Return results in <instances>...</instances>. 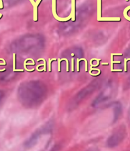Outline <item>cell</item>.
Wrapping results in <instances>:
<instances>
[{
  "instance_id": "cell-1",
  "label": "cell",
  "mask_w": 130,
  "mask_h": 151,
  "mask_svg": "<svg viewBox=\"0 0 130 151\" xmlns=\"http://www.w3.org/2000/svg\"><path fill=\"white\" fill-rule=\"evenodd\" d=\"M75 0L72 1V12L70 13V15L72 17V20L75 21Z\"/></svg>"
},
{
  "instance_id": "cell-2",
  "label": "cell",
  "mask_w": 130,
  "mask_h": 151,
  "mask_svg": "<svg viewBox=\"0 0 130 151\" xmlns=\"http://www.w3.org/2000/svg\"><path fill=\"white\" fill-rule=\"evenodd\" d=\"M101 0H98V19L100 18L101 17Z\"/></svg>"
},
{
  "instance_id": "cell-3",
  "label": "cell",
  "mask_w": 130,
  "mask_h": 151,
  "mask_svg": "<svg viewBox=\"0 0 130 151\" xmlns=\"http://www.w3.org/2000/svg\"><path fill=\"white\" fill-rule=\"evenodd\" d=\"M13 71L14 72H24V70H17L15 68V54L13 55Z\"/></svg>"
},
{
  "instance_id": "cell-4",
  "label": "cell",
  "mask_w": 130,
  "mask_h": 151,
  "mask_svg": "<svg viewBox=\"0 0 130 151\" xmlns=\"http://www.w3.org/2000/svg\"><path fill=\"white\" fill-rule=\"evenodd\" d=\"M119 20L120 19L119 18H117V19H114V18H107V17H104V18H102V17H100V18L98 19V21H111V20Z\"/></svg>"
},
{
  "instance_id": "cell-5",
  "label": "cell",
  "mask_w": 130,
  "mask_h": 151,
  "mask_svg": "<svg viewBox=\"0 0 130 151\" xmlns=\"http://www.w3.org/2000/svg\"><path fill=\"white\" fill-rule=\"evenodd\" d=\"M65 61H66V63H67V64H66L67 71H68H68H69V61H68V60L67 59H65Z\"/></svg>"
},
{
  "instance_id": "cell-6",
  "label": "cell",
  "mask_w": 130,
  "mask_h": 151,
  "mask_svg": "<svg viewBox=\"0 0 130 151\" xmlns=\"http://www.w3.org/2000/svg\"><path fill=\"white\" fill-rule=\"evenodd\" d=\"M71 65H72V72H74V70H74V59H72V62H71Z\"/></svg>"
},
{
  "instance_id": "cell-7",
  "label": "cell",
  "mask_w": 130,
  "mask_h": 151,
  "mask_svg": "<svg viewBox=\"0 0 130 151\" xmlns=\"http://www.w3.org/2000/svg\"><path fill=\"white\" fill-rule=\"evenodd\" d=\"M102 65H108V63H102Z\"/></svg>"
}]
</instances>
